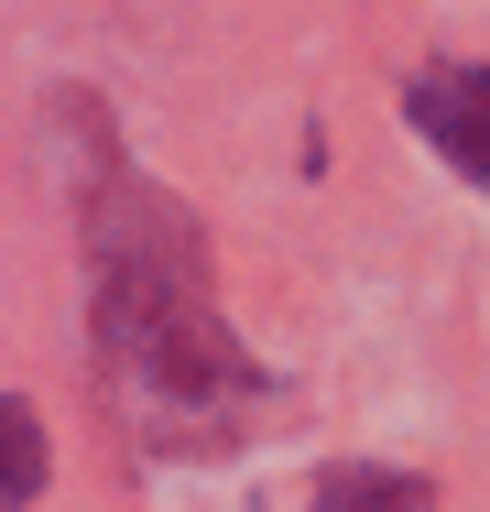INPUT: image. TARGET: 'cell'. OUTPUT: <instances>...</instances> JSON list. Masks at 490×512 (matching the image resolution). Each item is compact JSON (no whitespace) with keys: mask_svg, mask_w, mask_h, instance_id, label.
Returning a JSON list of instances; mask_svg holds the SVG:
<instances>
[{"mask_svg":"<svg viewBox=\"0 0 490 512\" xmlns=\"http://www.w3.org/2000/svg\"><path fill=\"white\" fill-rule=\"evenodd\" d=\"M88 316H98V382L153 458H218L273 414V371L207 306L196 218L153 197L142 175L88 186Z\"/></svg>","mask_w":490,"mask_h":512,"instance_id":"1","label":"cell"},{"mask_svg":"<svg viewBox=\"0 0 490 512\" xmlns=\"http://www.w3.org/2000/svg\"><path fill=\"white\" fill-rule=\"evenodd\" d=\"M33 480H44V436H33L22 404H0V491H11V512L33 502Z\"/></svg>","mask_w":490,"mask_h":512,"instance_id":"4","label":"cell"},{"mask_svg":"<svg viewBox=\"0 0 490 512\" xmlns=\"http://www.w3.org/2000/svg\"><path fill=\"white\" fill-rule=\"evenodd\" d=\"M403 120H414L469 186H490V66H425V77L403 88Z\"/></svg>","mask_w":490,"mask_h":512,"instance_id":"2","label":"cell"},{"mask_svg":"<svg viewBox=\"0 0 490 512\" xmlns=\"http://www.w3.org/2000/svg\"><path fill=\"white\" fill-rule=\"evenodd\" d=\"M305 512H436V491L414 469H327Z\"/></svg>","mask_w":490,"mask_h":512,"instance_id":"3","label":"cell"}]
</instances>
